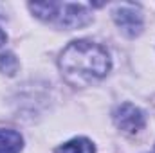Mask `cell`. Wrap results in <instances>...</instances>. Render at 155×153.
<instances>
[{"label": "cell", "mask_w": 155, "mask_h": 153, "mask_svg": "<svg viewBox=\"0 0 155 153\" xmlns=\"http://www.w3.org/2000/svg\"><path fill=\"white\" fill-rule=\"evenodd\" d=\"M60 69L65 79L72 85H87L101 79L110 70V56L105 47L79 40L69 43L60 56Z\"/></svg>", "instance_id": "1"}, {"label": "cell", "mask_w": 155, "mask_h": 153, "mask_svg": "<svg viewBox=\"0 0 155 153\" xmlns=\"http://www.w3.org/2000/svg\"><path fill=\"white\" fill-rule=\"evenodd\" d=\"M114 22L123 31V34L128 38H135L143 31V15L132 4L117 5V9L114 11Z\"/></svg>", "instance_id": "2"}, {"label": "cell", "mask_w": 155, "mask_h": 153, "mask_svg": "<svg viewBox=\"0 0 155 153\" xmlns=\"http://www.w3.org/2000/svg\"><path fill=\"white\" fill-rule=\"evenodd\" d=\"M18 70V60L13 52H2L0 54V72L7 76H15Z\"/></svg>", "instance_id": "8"}, {"label": "cell", "mask_w": 155, "mask_h": 153, "mask_svg": "<svg viewBox=\"0 0 155 153\" xmlns=\"http://www.w3.org/2000/svg\"><path fill=\"white\" fill-rule=\"evenodd\" d=\"M29 7L38 18L47 20V22H54L60 4H56V2H36V4H29Z\"/></svg>", "instance_id": "7"}, {"label": "cell", "mask_w": 155, "mask_h": 153, "mask_svg": "<svg viewBox=\"0 0 155 153\" xmlns=\"http://www.w3.org/2000/svg\"><path fill=\"white\" fill-rule=\"evenodd\" d=\"M54 22L65 29H78L90 22V13L79 4H60Z\"/></svg>", "instance_id": "3"}, {"label": "cell", "mask_w": 155, "mask_h": 153, "mask_svg": "<svg viewBox=\"0 0 155 153\" xmlns=\"http://www.w3.org/2000/svg\"><path fill=\"white\" fill-rule=\"evenodd\" d=\"M24 139L15 130H0V153H20Z\"/></svg>", "instance_id": "5"}, {"label": "cell", "mask_w": 155, "mask_h": 153, "mask_svg": "<svg viewBox=\"0 0 155 153\" xmlns=\"http://www.w3.org/2000/svg\"><path fill=\"white\" fill-rule=\"evenodd\" d=\"M114 122H116V126L119 130H123L126 133H135L144 126V115L137 106H134L130 103H124V105L116 108Z\"/></svg>", "instance_id": "4"}, {"label": "cell", "mask_w": 155, "mask_h": 153, "mask_svg": "<svg viewBox=\"0 0 155 153\" xmlns=\"http://www.w3.org/2000/svg\"><path fill=\"white\" fill-rule=\"evenodd\" d=\"M56 153H96V148L88 139L79 137V139H72V141L61 144L56 150Z\"/></svg>", "instance_id": "6"}, {"label": "cell", "mask_w": 155, "mask_h": 153, "mask_svg": "<svg viewBox=\"0 0 155 153\" xmlns=\"http://www.w3.org/2000/svg\"><path fill=\"white\" fill-rule=\"evenodd\" d=\"M5 40H7V36H5V33H4V31L0 29V47H2L4 43H5Z\"/></svg>", "instance_id": "9"}]
</instances>
